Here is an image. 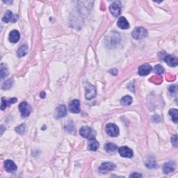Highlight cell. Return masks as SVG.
<instances>
[{
	"label": "cell",
	"instance_id": "cell-1",
	"mask_svg": "<svg viewBox=\"0 0 178 178\" xmlns=\"http://www.w3.org/2000/svg\"><path fill=\"white\" fill-rule=\"evenodd\" d=\"M148 32H147V29L145 28L140 27H136L134 29V31L132 33V36L136 40H140L143 39L144 38H146Z\"/></svg>",
	"mask_w": 178,
	"mask_h": 178
},
{
	"label": "cell",
	"instance_id": "cell-2",
	"mask_svg": "<svg viewBox=\"0 0 178 178\" xmlns=\"http://www.w3.org/2000/svg\"><path fill=\"white\" fill-rule=\"evenodd\" d=\"M80 135L86 139H93L95 137V132L89 127H82L80 130Z\"/></svg>",
	"mask_w": 178,
	"mask_h": 178
},
{
	"label": "cell",
	"instance_id": "cell-3",
	"mask_svg": "<svg viewBox=\"0 0 178 178\" xmlns=\"http://www.w3.org/2000/svg\"><path fill=\"white\" fill-rule=\"evenodd\" d=\"M19 110L21 113V116L23 118H26V117L29 116V114L31 113L32 108L29 106V104L26 102H23L19 105Z\"/></svg>",
	"mask_w": 178,
	"mask_h": 178
},
{
	"label": "cell",
	"instance_id": "cell-4",
	"mask_svg": "<svg viewBox=\"0 0 178 178\" xmlns=\"http://www.w3.org/2000/svg\"><path fill=\"white\" fill-rule=\"evenodd\" d=\"M86 93L85 97L87 100H92L96 96V88L91 83H87L86 85Z\"/></svg>",
	"mask_w": 178,
	"mask_h": 178
},
{
	"label": "cell",
	"instance_id": "cell-5",
	"mask_svg": "<svg viewBox=\"0 0 178 178\" xmlns=\"http://www.w3.org/2000/svg\"><path fill=\"white\" fill-rule=\"evenodd\" d=\"M106 132L109 136L111 137H116L118 136L119 129L117 125L113 123L107 124L106 126Z\"/></svg>",
	"mask_w": 178,
	"mask_h": 178
},
{
	"label": "cell",
	"instance_id": "cell-6",
	"mask_svg": "<svg viewBox=\"0 0 178 178\" xmlns=\"http://www.w3.org/2000/svg\"><path fill=\"white\" fill-rule=\"evenodd\" d=\"M118 152L121 157L126 158H132L134 155L132 150L127 146L121 147L118 150Z\"/></svg>",
	"mask_w": 178,
	"mask_h": 178
},
{
	"label": "cell",
	"instance_id": "cell-7",
	"mask_svg": "<svg viewBox=\"0 0 178 178\" xmlns=\"http://www.w3.org/2000/svg\"><path fill=\"white\" fill-rule=\"evenodd\" d=\"M110 11L113 16L118 17L121 12V4L120 2H115L111 5Z\"/></svg>",
	"mask_w": 178,
	"mask_h": 178
},
{
	"label": "cell",
	"instance_id": "cell-8",
	"mask_svg": "<svg viewBox=\"0 0 178 178\" xmlns=\"http://www.w3.org/2000/svg\"><path fill=\"white\" fill-rule=\"evenodd\" d=\"M116 169V166L111 162H106L103 163L101 165L100 167L99 168V170L102 173H106L107 172L112 171Z\"/></svg>",
	"mask_w": 178,
	"mask_h": 178
},
{
	"label": "cell",
	"instance_id": "cell-9",
	"mask_svg": "<svg viewBox=\"0 0 178 178\" xmlns=\"http://www.w3.org/2000/svg\"><path fill=\"white\" fill-rule=\"evenodd\" d=\"M17 20H18V16H15V15L12 13L11 11H6L3 18H2V21L4 22L5 23H8L9 22H16Z\"/></svg>",
	"mask_w": 178,
	"mask_h": 178
},
{
	"label": "cell",
	"instance_id": "cell-10",
	"mask_svg": "<svg viewBox=\"0 0 178 178\" xmlns=\"http://www.w3.org/2000/svg\"><path fill=\"white\" fill-rule=\"evenodd\" d=\"M69 110L71 113H79L80 112V102L78 100H74L69 105Z\"/></svg>",
	"mask_w": 178,
	"mask_h": 178
},
{
	"label": "cell",
	"instance_id": "cell-11",
	"mask_svg": "<svg viewBox=\"0 0 178 178\" xmlns=\"http://www.w3.org/2000/svg\"><path fill=\"white\" fill-rule=\"evenodd\" d=\"M152 68L151 67V65H150L148 64H144L141 65L139 68L138 73L139 75L141 76H146L147 75H149V74L152 72Z\"/></svg>",
	"mask_w": 178,
	"mask_h": 178
},
{
	"label": "cell",
	"instance_id": "cell-12",
	"mask_svg": "<svg viewBox=\"0 0 178 178\" xmlns=\"http://www.w3.org/2000/svg\"><path fill=\"white\" fill-rule=\"evenodd\" d=\"M164 61L168 65L171 67H176L178 64L177 58L172 55H166L164 57Z\"/></svg>",
	"mask_w": 178,
	"mask_h": 178
},
{
	"label": "cell",
	"instance_id": "cell-13",
	"mask_svg": "<svg viewBox=\"0 0 178 178\" xmlns=\"http://www.w3.org/2000/svg\"><path fill=\"white\" fill-rule=\"evenodd\" d=\"M175 167H176V164L173 161H169L166 163L164 165V167H163V170H164V172L166 174L170 173V172H173Z\"/></svg>",
	"mask_w": 178,
	"mask_h": 178
},
{
	"label": "cell",
	"instance_id": "cell-14",
	"mask_svg": "<svg viewBox=\"0 0 178 178\" xmlns=\"http://www.w3.org/2000/svg\"><path fill=\"white\" fill-rule=\"evenodd\" d=\"M4 168L5 170L9 172H15L17 170V166L11 160H6L4 162Z\"/></svg>",
	"mask_w": 178,
	"mask_h": 178
},
{
	"label": "cell",
	"instance_id": "cell-15",
	"mask_svg": "<svg viewBox=\"0 0 178 178\" xmlns=\"http://www.w3.org/2000/svg\"><path fill=\"white\" fill-rule=\"evenodd\" d=\"M67 114V109H66L65 105H60L58 106V107L56 110V118H63L66 116Z\"/></svg>",
	"mask_w": 178,
	"mask_h": 178
},
{
	"label": "cell",
	"instance_id": "cell-16",
	"mask_svg": "<svg viewBox=\"0 0 178 178\" xmlns=\"http://www.w3.org/2000/svg\"><path fill=\"white\" fill-rule=\"evenodd\" d=\"M20 38V32L17 30H13L9 34V40L12 43H16L19 41Z\"/></svg>",
	"mask_w": 178,
	"mask_h": 178
},
{
	"label": "cell",
	"instance_id": "cell-17",
	"mask_svg": "<svg viewBox=\"0 0 178 178\" xmlns=\"http://www.w3.org/2000/svg\"><path fill=\"white\" fill-rule=\"evenodd\" d=\"M99 147L98 141L95 138L89 139L88 149L91 151H96Z\"/></svg>",
	"mask_w": 178,
	"mask_h": 178
},
{
	"label": "cell",
	"instance_id": "cell-18",
	"mask_svg": "<svg viewBox=\"0 0 178 178\" xmlns=\"http://www.w3.org/2000/svg\"><path fill=\"white\" fill-rule=\"evenodd\" d=\"M117 24H118V27H120L121 29H129V22L124 17H121L118 20Z\"/></svg>",
	"mask_w": 178,
	"mask_h": 178
},
{
	"label": "cell",
	"instance_id": "cell-19",
	"mask_svg": "<svg viewBox=\"0 0 178 178\" xmlns=\"http://www.w3.org/2000/svg\"><path fill=\"white\" fill-rule=\"evenodd\" d=\"M28 46L27 45H23L20 47L17 52V55L18 57H23L27 54Z\"/></svg>",
	"mask_w": 178,
	"mask_h": 178
},
{
	"label": "cell",
	"instance_id": "cell-20",
	"mask_svg": "<svg viewBox=\"0 0 178 178\" xmlns=\"http://www.w3.org/2000/svg\"><path fill=\"white\" fill-rule=\"evenodd\" d=\"M17 102L16 98H12L9 101H7L6 100H4V98H2V105H1V109L2 110H4L6 108V106H8V105H11V104H13Z\"/></svg>",
	"mask_w": 178,
	"mask_h": 178
},
{
	"label": "cell",
	"instance_id": "cell-21",
	"mask_svg": "<svg viewBox=\"0 0 178 178\" xmlns=\"http://www.w3.org/2000/svg\"><path fill=\"white\" fill-rule=\"evenodd\" d=\"M105 150L107 152H114L118 150V147H117L116 144L108 143L105 146Z\"/></svg>",
	"mask_w": 178,
	"mask_h": 178
},
{
	"label": "cell",
	"instance_id": "cell-22",
	"mask_svg": "<svg viewBox=\"0 0 178 178\" xmlns=\"http://www.w3.org/2000/svg\"><path fill=\"white\" fill-rule=\"evenodd\" d=\"M132 102V98L129 95L124 96L121 100V104L123 106H129Z\"/></svg>",
	"mask_w": 178,
	"mask_h": 178
},
{
	"label": "cell",
	"instance_id": "cell-23",
	"mask_svg": "<svg viewBox=\"0 0 178 178\" xmlns=\"http://www.w3.org/2000/svg\"><path fill=\"white\" fill-rule=\"evenodd\" d=\"M9 75V71L7 70L6 66H4V64L2 63L0 65V76H1V79L3 80L4 77H7Z\"/></svg>",
	"mask_w": 178,
	"mask_h": 178
},
{
	"label": "cell",
	"instance_id": "cell-24",
	"mask_svg": "<svg viewBox=\"0 0 178 178\" xmlns=\"http://www.w3.org/2000/svg\"><path fill=\"white\" fill-rule=\"evenodd\" d=\"M170 116L172 117V120L174 121L175 123H177L178 121V111L177 109H172L169 111Z\"/></svg>",
	"mask_w": 178,
	"mask_h": 178
},
{
	"label": "cell",
	"instance_id": "cell-25",
	"mask_svg": "<svg viewBox=\"0 0 178 178\" xmlns=\"http://www.w3.org/2000/svg\"><path fill=\"white\" fill-rule=\"evenodd\" d=\"M146 166L148 168V169H154V168L157 166L156 161H155V160L153 158L149 157L146 161Z\"/></svg>",
	"mask_w": 178,
	"mask_h": 178
},
{
	"label": "cell",
	"instance_id": "cell-26",
	"mask_svg": "<svg viewBox=\"0 0 178 178\" xmlns=\"http://www.w3.org/2000/svg\"><path fill=\"white\" fill-rule=\"evenodd\" d=\"M13 80H9L3 83L2 88L4 90H9V89L11 88L13 86Z\"/></svg>",
	"mask_w": 178,
	"mask_h": 178
},
{
	"label": "cell",
	"instance_id": "cell-27",
	"mask_svg": "<svg viewBox=\"0 0 178 178\" xmlns=\"http://www.w3.org/2000/svg\"><path fill=\"white\" fill-rule=\"evenodd\" d=\"M153 70H154V72L157 74V75H161L164 72L165 70L161 65H157L154 66Z\"/></svg>",
	"mask_w": 178,
	"mask_h": 178
},
{
	"label": "cell",
	"instance_id": "cell-28",
	"mask_svg": "<svg viewBox=\"0 0 178 178\" xmlns=\"http://www.w3.org/2000/svg\"><path fill=\"white\" fill-rule=\"evenodd\" d=\"M25 129H26V127H25V124H20L18 127H17L16 128V131L17 132V133L20 134H24L25 132Z\"/></svg>",
	"mask_w": 178,
	"mask_h": 178
},
{
	"label": "cell",
	"instance_id": "cell-29",
	"mask_svg": "<svg viewBox=\"0 0 178 178\" xmlns=\"http://www.w3.org/2000/svg\"><path fill=\"white\" fill-rule=\"evenodd\" d=\"M150 80H151V81L154 80V82L156 83H158V84H159V83H161L162 81V79L161 77H152L151 78V80H150Z\"/></svg>",
	"mask_w": 178,
	"mask_h": 178
},
{
	"label": "cell",
	"instance_id": "cell-30",
	"mask_svg": "<svg viewBox=\"0 0 178 178\" xmlns=\"http://www.w3.org/2000/svg\"><path fill=\"white\" fill-rule=\"evenodd\" d=\"M171 142H172V145H173L175 147H177V134H175V135H174L172 137Z\"/></svg>",
	"mask_w": 178,
	"mask_h": 178
},
{
	"label": "cell",
	"instance_id": "cell-31",
	"mask_svg": "<svg viewBox=\"0 0 178 178\" xmlns=\"http://www.w3.org/2000/svg\"><path fill=\"white\" fill-rule=\"evenodd\" d=\"M130 177H142V175L137 173V172H135V173L131 175Z\"/></svg>",
	"mask_w": 178,
	"mask_h": 178
},
{
	"label": "cell",
	"instance_id": "cell-32",
	"mask_svg": "<svg viewBox=\"0 0 178 178\" xmlns=\"http://www.w3.org/2000/svg\"><path fill=\"white\" fill-rule=\"evenodd\" d=\"M40 97L43 98H44L45 97V93L44 92H42L41 95H40Z\"/></svg>",
	"mask_w": 178,
	"mask_h": 178
}]
</instances>
